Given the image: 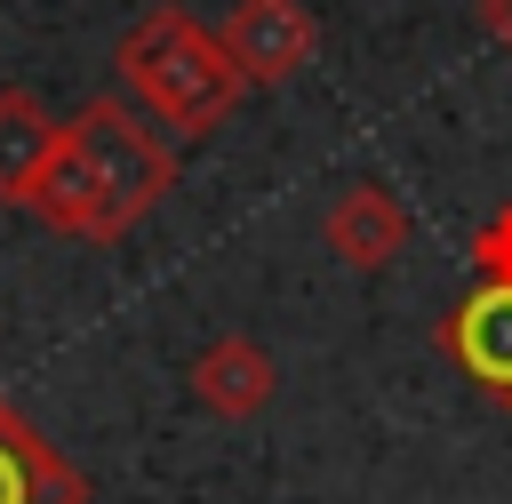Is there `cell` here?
<instances>
[{"instance_id": "cell-1", "label": "cell", "mask_w": 512, "mask_h": 504, "mask_svg": "<svg viewBox=\"0 0 512 504\" xmlns=\"http://www.w3.org/2000/svg\"><path fill=\"white\" fill-rule=\"evenodd\" d=\"M168 192H176V144L128 96H88L56 128V152H48L24 216H40L64 240L120 248L144 216H160Z\"/></svg>"}, {"instance_id": "cell-2", "label": "cell", "mask_w": 512, "mask_h": 504, "mask_svg": "<svg viewBox=\"0 0 512 504\" xmlns=\"http://www.w3.org/2000/svg\"><path fill=\"white\" fill-rule=\"evenodd\" d=\"M112 64H120V96H128L144 120H160L168 136H192V144L216 136V128L240 112V96H248V80H240V64L224 56L216 24H200V16L176 8V0H152V8L120 32Z\"/></svg>"}, {"instance_id": "cell-3", "label": "cell", "mask_w": 512, "mask_h": 504, "mask_svg": "<svg viewBox=\"0 0 512 504\" xmlns=\"http://www.w3.org/2000/svg\"><path fill=\"white\" fill-rule=\"evenodd\" d=\"M432 344L440 360L480 384L504 416H512V280H472L440 320H432Z\"/></svg>"}, {"instance_id": "cell-4", "label": "cell", "mask_w": 512, "mask_h": 504, "mask_svg": "<svg viewBox=\"0 0 512 504\" xmlns=\"http://www.w3.org/2000/svg\"><path fill=\"white\" fill-rule=\"evenodd\" d=\"M216 40H224V56L240 64L248 88H288L320 56V24H312L304 0H232Z\"/></svg>"}, {"instance_id": "cell-5", "label": "cell", "mask_w": 512, "mask_h": 504, "mask_svg": "<svg viewBox=\"0 0 512 504\" xmlns=\"http://www.w3.org/2000/svg\"><path fill=\"white\" fill-rule=\"evenodd\" d=\"M320 240H328L336 264H352V272H384V264L408 256L416 216H408V200H400L392 184L360 176V184H344V192L320 208Z\"/></svg>"}, {"instance_id": "cell-6", "label": "cell", "mask_w": 512, "mask_h": 504, "mask_svg": "<svg viewBox=\"0 0 512 504\" xmlns=\"http://www.w3.org/2000/svg\"><path fill=\"white\" fill-rule=\"evenodd\" d=\"M184 392H192V408L240 424V416H264V408H272V392H280V360H272L248 328H216V336L192 352Z\"/></svg>"}, {"instance_id": "cell-7", "label": "cell", "mask_w": 512, "mask_h": 504, "mask_svg": "<svg viewBox=\"0 0 512 504\" xmlns=\"http://www.w3.org/2000/svg\"><path fill=\"white\" fill-rule=\"evenodd\" d=\"M0 504H88V472L0 392Z\"/></svg>"}, {"instance_id": "cell-8", "label": "cell", "mask_w": 512, "mask_h": 504, "mask_svg": "<svg viewBox=\"0 0 512 504\" xmlns=\"http://www.w3.org/2000/svg\"><path fill=\"white\" fill-rule=\"evenodd\" d=\"M56 112L32 88H0V208H32V184L56 152Z\"/></svg>"}, {"instance_id": "cell-9", "label": "cell", "mask_w": 512, "mask_h": 504, "mask_svg": "<svg viewBox=\"0 0 512 504\" xmlns=\"http://www.w3.org/2000/svg\"><path fill=\"white\" fill-rule=\"evenodd\" d=\"M464 256H472V272H480V280H512V200H504V208H488V216L472 224Z\"/></svg>"}, {"instance_id": "cell-10", "label": "cell", "mask_w": 512, "mask_h": 504, "mask_svg": "<svg viewBox=\"0 0 512 504\" xmlns=\"http://www.w3.org/2000/svg\"><path fill=\"white\" fill-rule=\"evenodd\" d=\"M472 16H480V32L496 48H512V0H472Z\"/></svg>"}]
</instances>
